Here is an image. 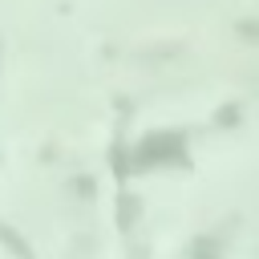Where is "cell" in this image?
<instances>
[{
	"label": "cell",
	"mask_w": 259,
	"mask_h": 259,
	"mask_svg": "<svg viewBox=\"0 0 259 259\" xmlns=\"http://www.w3.org/2000/svg\"><path fill=\"white\" fill-rule=\"evenodd\" d=\"M162 154L178 158V154H182V142H178V138H154V142H146V146L138 150L142 162H154V158H162Z\"/></svg>",
	"instance_id": "obj_1"
}]
</instances>
